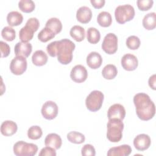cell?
<instances>
[{
    "instance_id": "11",
    "label": "cell",
    "mask_w": 156,
    "mask_h": 156,
    "mask_svg": "<svg viewBox=\"0 0 156 156\" xmlns=\"http://www.w3.org/2000/svg\"><path fill=\"white\" fill-rule=\"evenodd\" d=\"M88 77V73L85 66L82 65L74 66L70 73L71 79L76 83L84 82Z\"/></svg>"
},
{
    "instance_id": "26",
    "label": "cell",
    "mask_w": 156,
    "mask_h": 156,
    "mask_svg": "<svg viewBox=\"0 0 156 156\" xmlns=\"http://www.w3.org/2000/svg\"><path fill=\"white\" fill-rule=\"evenodd\" d=\"M45 27L50 29L56 35L61 32L62 29V24L58 18H51L46 21Z\"/></svg>"
},
{
    "instance_id": "14",
    "label": "cell",
    "mask_w": 156,
    "mask_h": 156,
    "mask_svg": "<svg viewBox=\"0 0 156 156\" xmlns=\"http://www.w3.org/2000/svg\"><path fill=\"white\" fill-rule=\"evenodd\" d=\"M151 140L148 135L141 133L138 135L133 140V145L138 151H143L147 149L151 146Z\"/></svg>"
},
{
    "instance_id": "40",
    "label": "cell",
    "mask_w": 156,
    "mask_h": 156,
    "mask_svg": "<svg viewBox=\"0 0 156 156\" xmlns=\"http://www.w3.org/2000/svg\"><path fill=\"white\" fill-rule=\"evenodd\" d=\"M155 74H153L151 76L148 80L149 85L151 88H152L153 90H155Z\"/></svg>"
},
{
    "instance_id": "4",
    "label": "cell",
    "mask_w": 156,
    "mask_h": 156,
    "mask_svg": "<svg viewBox=\"0 0 156 156\" xmlns=\"http://www.w3.org/2000/svg\"><path fill=\"white\" fill-rule=\"evenodd\" d=\"M40 27V23L37 18H30L19 32L20 39L22 42L27 43L31 40L35 32Z\"/></svg>"
},
{
    "instance_id": "16",
    "label": "cell",
    "mask_w": 156,
    "mask_h": 156,
    "mask_svg": "<svg viewBox=\"0 0 156 156\" xmlns=\"http://www.w3.org/2000/svg\"><path fill=\"white\" fill-rule=\"evenodd\" d=\"M92 18L91 10L87 6H82L78 9L76 12V18L78 21L83 24H87L90 21Z\"/></svg>"
},
{
    "instance_id": "12",
    "label": "cell",
    "mask_w": 156,
    "mask_h": 156,
    "mask_svg": "<svg viewBox=\"0 0 156 156\" xmlns=\"http://www.w3.org/2000/svg\"><path fill=\"white\" fill-rule=\"evenodd\" d=\"M126 116V110L123 105L120 104H115L111 105L107 111V117L110 119H119L123 120Z\"/></svg>"
},
{
    "instance_id": "32",
    "label": "cell",
    "mask_w": 156,
    "mask_h": 156,
    "mask_svg": "<svg viewBox=\"0 0 156 156\" xmlns=\"http://www.w3.org/2000/svg\"><path fill=\"white\" fill-rule=\"evenodd\" d=\"M43 132L38 126H32L27 130L28 138L31 140H38L42 136Z\"/></svg>"
},
{
    "instance_id": "17",
    "label": "cell",
    "mask_w": 156,
    "mask_h": 156,
    "mask_svg": "<svg viewBox=\"0 0 156 156\" xmlns=\"http://www.w3.org/2000/svg\"><path fill=\"white\" fill-rule=\"evenodd\" d=\"M132 152V148L128 144H122L109 149L107 155L108 156H128Z\"/></svg>"
},
{
    "instance_id": "21",
    "label": "cell",
    "mask_w": 156,
    "mask_h": 156,
    "mask_svg": "<svg viewBox=\"0 0 156 156\" xmlns=\"http://www.w3.org/2000/svg\"><path fill=\"white\" fill-rule=\"evenodd\" d=\"M48 55L42 50L36 51L32 56V61L34 65L41 66L45 65L48 62Z\"/></svg>"
},
{
    "instance_id": "38",
    "label": "cell",
    "mask_w": 156,
    "mask_h": 156,
    "mask_svg": "<svg viewBox=\"0 0 156 156\" xmlns=\"http://www.w3.org/2000/svg\"><path fill=\"white\" fill-rule=\"evenodd\" d=\"M0 48H1V57H7L10 52V46L7 43L3 41H0Z\"/></svg>"
},
{
    "instance_id": "39",
    "label": "cell",
    "mask_w": 156,
    "mask_h": 156,
    "mask_svg": "<svg viewBox=\"0 0 156 156\" xmlns=\"http://www.w3.org/2000/svg\"><path fill=\"white\" fill-rule=\"evenodd\" d=\"M91 4L95 9H101L105 4V0H91Z\"/></svg>"
},
{
    "instance_id": "8",
    "label": "cell",
    "mask_w": 156,
    "mask_h": 156,
    "mask_svg": "<svg viewBox=\"0 0 156 156\" xmlns=\"http://www.w3.org/2000/svg\"><path fill=\"white\" fill-rule=\"evenodd\" d=\"M102 49L108 54L115 53L118 49V37L113 33L107 34L102 41Z\"/></svg>"
},
{
    "instance_id": "13",
    "label": "cell",
    "mask_w": 156,
    "mask_h": 156,
    "mask_svg": "<svg viewBox=\"0 0 156 156\" xmlns=\"http://www.w3.org/2000/svg\"><path fill=\"white\" fill-rule=\"evenodd\" d=\"M121 63L125 70L131 71L135 70L137 68L138 61L136 56L129 53L122 56L121 60Z\"/></svg>"
},
{
    "instance_id": "28",
    "label": "cell",
    "mask_w": 156,
    "mask_h": 156,
    "mask_svg": "<svg viewBox=\"0 0 156 156\" xmlns=\"http://www.w3.org/2000/svg\"><path fill=\"white\" fill-rule=\"evenodd\" d=\"M87 38L89 43L91 44H96L101 38V34L99 31L95 27H89L87 32Z\"/></svg>"
},
{
    "instance_id": "36",
    "label": "cell",
    "mask_w": 156,
    "mask_h": 156,
    "mask_svg": "<svg viewBox=\"0 0 156 156\" xmlns=\"http://www.w3.org/2000/svg\"><path fill=\"white\" fill-rule=\"evenodd\" d=\"M81 154L83 156H94L96 155L95 149L90 144H85L81 149Z\"/></svg>"
},
{
    "instance_id": "37",
    "label": "cell",
    "mask_w": 156,
    "mask_h": 156,
    "mask_svg": "<svg viewBox=\"0 0 156 156\" xmlns=\"http://www.w3.org/2000/svg\"><path fill=\"white\" fill-rule=\"evenodd\" d=\"M40 156H55L56 155V152L55 149L49 147V146H46L41 149L40 151V152L39 153Z\"/></svg>"
},
{
    "instance_id": "29",
    "label": "cell",
    "mask_w": 156,
    "mask_h": 156,
    "mask_svg": "<svg viewBox=\"0 0 156 156\" xmlns=\"http://www.w3.org/2000/svg\"><path fill=\"white\" fill-rule=\"evenodd\" d=\"M67 139L72 143L81 144L85 141V137L84 135L79 132L72 131L67 134Z\"/></svg>"
},
{
    "instance_id": "9",
    "label": "cell",
    "mask_w": 156,
    "mask_h": 156,
    "mask_svg": "<svg viewBox=\"0 0 156 156\" xmlns=\"http://www.w3.org/2000/svg\"><path fill=\"white\" fill-rule=\"evenodd\" d=\"M27 60L26 57L23 56H16L10 64V69L15 75H21L23 74L27 69Z\"/></svg>"
},
{
    "instance_id": "31",
    "label": "cell",
    "mask_w": 156,
    "mask_h": 156,
    "mask_svg": "<svg viewBox=\"0 0 156 156\" xmlns=\"http://www.w3.org/2000/svg\"><path fill=\"white\" fill-rule=\"evenodd\" d=\"M18 7L23 12L30 13L35 9V5L32 0H21L18 2Z\"/></svg>"
},
{
    "instance_id": "27",
    "label": "cell",
    "mask_w": 156,
    "mask_h": 156,
    "mask_svg": "<svg viewBox=\"0 0 156 156\" xmlns=\"http://www.w3.org/2000/svg\"><path fill=\"white\" fill-rule=\"evenodd\" d=\"M118 74V70L116 67L112 64H108L105 65L102 71V74L104 78L108 80H111L114 79Z\"/></svg>"
},
{
    "instance_id": "15",
    "label": "cell",
    "mask_w": 156,
    "mask_h": 156,
    "mask_svg": "<svg viewBox=\"0 0 156 156\" xmlns=\"http://www.w3.org/2000/svg\"><path fill=\"white\" fill-rule=\"evenodd\" d=\"M14 51L16 56L28 57L32 51V46L28 42H18L15 44Z\"/></svg>"
},
{
    "instance_id": "10",
    "label": "cell",
    "mask_w": 156,
    "mask_h": 156,
    "mask_svg": "<svg viewBox=\"0 0 156 156\" xmlns=\"http://www.w3.org/2000/svg\"><path fill=\"white\" fill-rule=\"evenodd\" d=\"M58 110V106L55 102L52 101H48L42 105L41 112L45 119L51 120L57 116Z\"/></svg>"
},
{
    "instance_id": "22",
    "label": "cell",
    "mask_w": 156,
    "mask_h": 156,
    "mask_svg": "<svg viewBox=\"0 0 156 156\" xmlns=\"http://www.w3.org/2000/svg\"><path fill=\"white\" fill-rule=\"evenodd\" d=\"M23 16L17 11H12L7 15V21L10 26H17L22 23Z\"/></svg>"
},
{
    "instance_id": "3",
    "label": "cell",
    "mask_w": 156,
    "mask_h": 156,
    "mask_svg": "<svg viewBox=\"0 0 156 156\" xmlns=\"http://www.w3.org/2000/svg\"><path fill=\"white\" fill-rule=\"evenodd\" d=\"M107 138L113 143L119 142L122 136L124 124L122 120L119 119H110L107 125Z\"/></svg>"
},
{
    "instance_id": "20",
    "label": "cell",
    "mask_w": 156,
    "mask_h": 156,
    "mask_svg": "<svg viewBox=\"0 0 156 156\" xmlns=\"http://www.w3.org/2000/svg\"><path fill=\"white\" fill-rule=\"evenodd\" d=\"M18 129L17 124L13 121L7 120L4 121L1 126V132L4 136H12L15 134Z\"/></svg>"
},
{
    "instance_id": "18",
    "label": "cell",
    "mask_w": 156,
    "mask_h": 156,
    "mask_svg": "<svg viewBox=\"0 0 156 156\" xmlns=\"http://www.w3.org/2000/svg\"><path fill=\"white\" fill-rule=\"evenodd\" d=\"M87 64L91 69L99 68L102 63L101 55L97 52H91L87 57Z\"/></svg>"
},
{
    "instance_id": "24",
    "label": "cell",
    "mask_w": 156,
    "mask_h": 156,
    "mask_svg": "<svg viewBox=\"0 0 156 156\" xmlns=\"http://www.w3.org/2000/svg\"><path fill=\"white\" fill-rule=\"evenodd\" d=\"M143 26L147 30H152L156 26V14L151 12L146 14L143 19Z\"/></svg>"
},
{
    "instance_id": "1",
    "label": "cell",
    "mask_w": 156,
    "mask_h": 156,
    "mask_svg": "<svg viewBox=\"0 0 156 156\" xmlns=\"http://www.w3.org/2000/svg\"><path fill=\"white\" fill-rule=\"evenodd\" d=\"M75 47V44L71 40L64 38L48 44L46 51L50 56H57V60L61 64L68 65L72 61L73 52Z\"/></svg>"
},
{
    "instance_id": "5",
    "label": "cell",
    "mask_w": 156,
    "mask_h": 156,
    "mask_svg": "<svg viewBox=\"0 0 156 156\" xmlns=\"http://www.w3.org/2000/svg\"><path fill=\"white\" fill-rule=\"evenodd\" d=\"M135 14V9L130 4L118 5L115 10L116 21L119 24H124L132 20L134 18Z\"/></svg>"
},
{
    "instance_id": "30",
    "label": "cell",
    "mask_w": 156,
    "mask_h": 156,
    "mask_svg": "<svg viewBox=\"0 0 156 156\" xmlns=\"http://www.w3.org/2000/svg\"><path fill=\"white\" fill-rule=\"evenodd\" d=\"M55 34L52 30L48 27H44L38 34V38L41 42H47L49 40L52 39L55 37Z\"/></svg>"
},
{
    "instance_id": "35",
    "label": "cell",
    "mask_w": 156,
    "mask_h": 156,
    "mask_svg": "<svg viewBox=\"0 0 156 156\" xmlns=\"http://www.w3.org/2000/svg\"><path fill=\"white\" fill-rule=\"evenodd\" d=\"M152 0H138L136 1L138 9L141 11H146L150 9L153 5Z\"/></svg>"
},
{
    "instance_id": "33",
    "label": "cell",
    "mask_w": 156,
    "mask_h": 156,
    "mask_svg": "<svg viewBox=\"0 0 156 156\" xmlns=\"http://www.w3.org/2000/svg\"><path fill=\"white\" fill-rule=\"evenodd\" d=\"M2 37L6 41H12L15 40L16 37V34L15 30L10 26L4 27L1 31Z\"/></svg>"
},
{
    "instance_id": "34",
    "label": "cell",
    "mask_w": 156,
    "mask_h": 156,
    "mask_svg": "<svg viewBox=\"0 0 156 156\" xmlns=\"http://www.w3.org/2000/svg\"><path fill=\"white\" fill-rule=\"evenodd\" d=\"M126 43L128 48L132 50H135L140 47L141 41L138 37L135 35H131L127 38Z\"/></svg>"
},
{
    "instance_id": "7",
    "label": "cell",
    "mask_w": 156,
    "mask_h": 156,
    "mask_svg": "<svg viewBox=\"0 0 156 156\" xmlns=\"http://www.w3.org/2000/svg\"><path fill=\"white\" fill-rule=\"evenodd\" d=\"M38 151V146L33 143L19 141L13 146V152L17 156H34Z\"/></svg>"
},
{
    "instance_id": "19",
    "label": "cell",
    "mask_w": 156,
    "mask_h": 156,
    "mask_svg": "<svg viewBox=\"0 0 156 156\" xmlns=\"http://www.w3.org/2000/svg\"><path fill=\"white\" fill-rule=\"evenodd\" d=\"M62 144V140L60 135L55 133H51L46 136L44 139V144L46 146L51 147L55 150L60 148Z\"/></svg>"
},
{
    "instance_id": "2",
    "label": "cell",
    "mask_w": 156,
    "mask_h": 156,
    "mask_svg": "<svg viewBox=\"0 0 156 156\" xmlns=\"http://www.w3.org/2000/svg\"><path fill=\"white\" fill-rule=\"evenodd\" d=\"M133 103L138 117L143 121L152 119L155 113V106L150 97L144 93H138L133 97Z\"/></svg>"
},
{
    "instance_id": "6",
    "label": "cell",
    "mask_w": 156,
    "mask_h": 156,
    "mask_svg": "<svg viewBox=\"0 0 156 156\" xmlns=\"http://www.w3.org/2000/svg\"><path fill=\"white\" fill-rule=\"evenodd\" d=\"M104 99V94L101 91L94 90L91 91L85 99L87 109L91 112H97L101 108Z\"/></svg>"
},
{
    "instance_id": "23",
    "label": "cell",
    "mask_w": 156,
    "mask_h": 156,
    "mask_svg": "<svg viewBox=\"0 0 156 156\" xmlns=\"http://www.w3.org/2000/svg\"><path fill=\"white\" fill-rule=\"evenodd\" d=\"M69 34L73 39L78 42L82 41L85 37V29L82 26L79 25L73 26L70 29Z\"/></svg>"
},
{
    "instance_id": "25",
    "label": "cell",
    "mask_w": 156,
    "mask_h": 156,
    "mask_svg": "<svg viewBox=\"0 0 156 156\" xmlns=\"http://www.w3.org/2000/svg\"><path fill=\"white\" fill-rule=\"evenodd\" d=\"M97 22L99 26L107 27L111 25L112 18L110 13L106 11L101 12L99 13L97 17Z\"/></svg>"
}]
</instances>
